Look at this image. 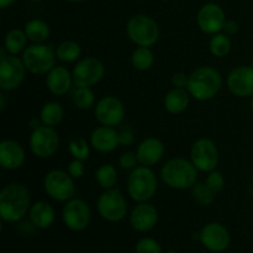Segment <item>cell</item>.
<instances>
[{"label": "cell", "instance_id": "obj_11", "mask_svg": "<svg viewBox=\"0 0 253 253\" xmlns=\"http://www.w3.org/2000/svg\"><path fill=\"white\" fill-rule=\"evenodd\" d=\"M31 152L39 158L52 157L58 151L59 136L52 126L40 125L30 135Z\"/></svg>", "mask_w": 253, "mask_h": 253}, {"label": "cell", "instance_id": "obj_2", "mask_svg": "<svg viewBox=\"0 0 253 253\" xmlns=\"http://www.w3.org/2000/svg\"><path fill=\"white\" fill-rule=\"evenodd\" d=\"M198 172L192 161L177 157L168 160L161 168V179L167 187L175 190L192 189L198 183Z\"/></svg>", "mask_w": 253, "mask_h": 253}, {"label": "cell", "instance_id": "obj_9", "mask_svg": "<svg viewBox=\"0 0 253 253\" xmlns=\"http://www.w3.org/2000/svg\"><path fill=\"white\" fill-rule=\"evenodd\" d=\"M26 67L22 58L15 54L1 56L0 61V89L2 91H12L20 88L26 76Z\"/></svg>", "mask_w": 253, "mask_h": 253}, {"label": "cell", "instance_id": "obj_14", "mask_svg": "<svg viewBox=\"0 0 253 253\" xmlns=\"http://www.w3.org/2000/svg\"><path fill=\"white\" fill-rule=\"evenodd\" d=\"M94 115L100 125L115 127L124 121L125 106L116 96L106 95L95 104Z\"/></svg>", "mask_w": 253, "mask_h": 253}, {"label": "cell", "instance_id": "obj_6", "mask_svg": "<svg viewBox=\"0 0 253 253\" xmlns=\"http://www.w3.org/2000/svg\"><path fill=\"white\" fill-rule=\"evenodd\" d=\"M22 62L32 74H47L56 67V49L44 43H32L22 52Z\"/></svg>", "mask_w": 253, "mask_h": 253}, {"label": "cell", "instance_id": "obj_7", "mask_svg": "<svg viewBox=\"0 0 253 253\" xmlns=\"http://www.w3.org/2000/svg\"><path fill=\"white\" fill-rule=\"evenodd\" d=\"M43 188L46 194L56 202H64L73 199L76 194L74 178L68 172L62 169H52L44 175Z\"/></svg>", "mask_w": 253, "mask_h": 253}, {"label": "cell", "instance_id": "obj_8", "mask_svg": "<svg viewBox=\"0 0 253 253\" xmlns=\"http://www.w3.org/2000/svg\"><path fill=\"white\" fill-rule=\"evenodd\" d=\"M96 209L104 220L118 222L127 214V203L120 190L111 188L101 193L96 203Z\"/></svg>", "mask_w": 253, "mask_h": 253}, {"label": "cell", "instance_id": "obj_16", "mask_svg": "<svg viewBox=\"0 0 253 253\" xmlns=\"http://www.w3.org/2000/svg\"><path fill=\"white\" fill-rule=\"evenodd\" d=\"M199 239L203 246L211 252H224L231 241L229 230L219 222H209L205 225L200 231Z\"/></svg>", "mask_w": 253, "mask_h": 253}, {"label": "cell", "instance_id": "obj_47", "mask_svg": "<svg viewBox=\"0 0 253 253\" xmlns=\"http://www.w3.org/2000/svg\"><path fill=\"white\" fill-rule=\"evenodd\" d=\"M251 66H252V68H253V57H252V61H251Z\"/></svg>", "mask_w": 253, "mask_h": 253}, {"label": "cell", "instance_id": "obj_17", "mask_svg": "<svg viewBox=\"0 0 253 253\" xmlns=\"http://www.w3.org/2000/svg\"><path fill=\"white\" fill-rule=\"evenodd\" d=\"M227 88L239 98L253 96V68L252 66L235 67L227 76Z\"/></svg>", "mask_w": 253, "mask_h": 253}, {"label": "cell", "instance_id": "obj_39", "mask_svg": "<svg viewBox=\"0 0 253 253\" xmlns=\"http://www.w3.org/2000/svg\"><path fill=\"white\" fill-rule=\"evenodd\" d=\"M188 82H189V76L184 72H175L172 76V85L174 88L187 89Z\"/></svg>", "mask_w": 253, "mask_h": 253}, {"label": "cell", "instance_id": "obj_10", "mask_svg": "<svg viewBox=\"0 0 253 253\" xmlns=\"http://www.w3.org/2000/svg\"><path fill=\"white\" fill-rule=\"evenodd\" d=\"M190 161L199 172L209 173L219 165V150L216 143L208 137L198 138L190 148Z\"/></svg>", "mask_w": 253, "mask_h": 253}, {"label": "cell", "instance_id": "obj_13", "mask_svg": "<svg viewBox=\"0 0 253 253\" xmlns=\"http://www.w3.org/2000/svg\"><path fill=\"white\" fill-rule=\"evenodd\" d=\"M64 225L72 231H83L89 226L91 211L88 203L79 198H73L64 204L62 209Z\"/></svg>", "mask_w": 253, "mask_h": 253}, {"label": "cell", "instance_id": "obj_3", "mask_svg": "<svg viewBox=\"0 0 253 253\" xmlns=\"http://www.w3.org/2000/svg\"><path fill=\"white\" fill-rule=\"evenodd\" d=\"M222 86V77L217 69L202 66L189 74L187 90L198 101H207L215 98Z\"/></svg>", "mask_w": 253, "mask_h": 253}, {"label": "cell", "instance_id": "obj_37", "mask_svg": "<svg viewBox=\"0 0 253 253\" xmlns=\"http://www.w3.org/2000/svg\"><path fill=\"white\" fill-rule=\"evenodd\" d=\"M138 165H140V162H138L137 155H136V152H132V151L124 152L120 156V158H119V166L125 170L135 169L136 167H138Z\"/></svg>", "mask_w": 253, "mask_h": 253}, {"label": "cell", "instance_id": "obj_26", "mask_svg": "<svg viewBox=\"0 0 253 253\" xmlns=\"http://www.w3.org/2000/svg\"><path fill=\"white\" fill-rule=\"evenodd\" d=\"M27 36L24 30L12 29L5 35L4 39V48L6 53L9 54H17L20 52H24L27 47Z\"/></svg>", "mask_w": 253, "mask_h": 253}, {"label": "cell", "instance_id": "obj_22", "mask_svg": "<svg viewBox=\"0 0 253 253\" xmlns=\"http://www.w3.org/2000/svg\"><path fill=\"white\" fill-rule=\"evenodd\" d=\"M74 84L73 74L64 66H56L46 74V86L54 95H64Z\"/></svg>", "mask_w": 253, "mask_h": 253}, {"label": "cell", "instance_id": "obj_29", "mask_svg": "<svg viewBox=\"0 0 253 253\" xmlns=\"http://www.w3.org/2000/svg\"><path fill=\"white\" fill-rule=\"evenodd\" d=\"M153 62H155V56L150 47L137 46L131 54V64L137 71H148L153 66Z\"/></svg>", "mask_w": 253, "mask_h": 253}, {"label": "cell", "instance_id": "obj_45", "mask_svg": "<svg viewBox=\"0 0 253 253\" xmlns=\"http://www.w3.org/2000/svg\"><path fill=\"white\" fill-rule=\"evenodd\" d=\"M67 1H71V2H79V1H83V0H67Z\"/></svg>", "mask_w": 253, "mask_h": 253}, {"label": "cell", "instance_id": "obj_23", "mask_svg": "<svg viewBox=\"0 0 253 253\" xmlns=\"http://www.w3.org/2000/svg\"><path fill=\"white\" fill-rule=\"evenodd\" d=\"M30 222L36 229H48L56 219L53 207L47 202H36L31 205L29 211Z\"/></svg>", "mask_w": 253, "mask_h": 253}, {"label": "cell", "instance_id": "obj_48", "mask_svg": "<svg viewBox=\"0 0 253 253\" xmlns=\"http://www.w3.org/2000/svg\"><path fill=\"white\" fill-rule=\"evenodd\" d=\"M169 253H175L174 251H169Z\"/></svg>", "mask_w": 253, "mask_h": 253}, {"label": "cell", "instance_id": "obj_34", "mask_svg": "<svg viewBox=\"0 0 253 253\" xmlns=\"http://www.w3.org/2000/svg\"><path fill=\"white\" fill-rule=\"evenodd\" d=\"M68 151L74 160L85 161L90 156V146L83 137H74L68 142Z\"/></svg>", "mask_w": 253, "mask_h": 253}, {"label": "cell", "instance_id": "obj_44", "mask_svg": "<svg viewBox=\"0 0 253 253\" xmlns=\"http://www.w3.org/2000/svg\"><path fill=\"white\" fill-rule=\"evenodd\" d=\"M250 106H251V110H252V113H253V96L251 98V103H250Z\"/></svg>", "mask_w": 253, "mask_h": 253}, {"label": "cell", "instance_id": "obj_12", "mask_svg": "<svg viewBox=\"0 0 253 253\" xmlns=\"http://www.w3.org/2000/svg\"><path fill=\"white\" fill-rule=\"evenodd\" d=\"M72 74H73L74 85L90 88L103 79L105 74V66L96 57H85L77 62Z\"/></svg>", "mask_w": 253, "mask_h": 253}, {"label": "cell", "instance_id": "obj_43", "mask_svg": "<svg viewBox=\"0 0 253 253\" xmlns=\"http://www.w3.org/2000/svg\"><path fill=\"white\" fill-rule=\"evenodd\" d=\"M6 96H5V94H4V91L1 90V93H0V109H1V110H4L5 109V105H6Z\"/></svg>", "mask_w": 253, "mask_h": 253}, {"label": "cell", "instance_id": "obj_33", "mask_svg": "<svg viewBox=\"0 0 253 253\" xmlns=\"http://www.w3.org/2000/svg\"><path fill=\"white\" fill-rule=\"evenodd\" d=\"M215 193L207 185V183H197L192 188V197L197 204L202 207H209L214 203Z\"/></svg>", "mask_w": 253, "mask_h": 253}, {"label": "cell", "instance_id": "obj_41", "mask_svg": "<svg viewBox=\"0 0 253 253\" xmlns=\"http://www.w3.org/2000/svg\"><path fill=\"white\" fill-rule=\"evenodd\" d=\"M239 30L240 26L235 20H226V22L224 25V29H222V32L226 34L227 36H234V35H236L239 32Z\"/></svg>", "mask_w": 253, "mask_h": 253}, {"label": "cell", "instance_id": "obj_1", "mask_svg": "<svg viewBox=\"0 0 253 253\" xmlns=\"http://www.w3.org/2000/svg\"><path fill=\"white\" fill-rule=\"evenodd\" d=\"M31 208L30 192L24 184L11 183L0 192V217L2 221L17 222L29 214Z\"/></svg>", "mask_w": 253, "mask_h": 253}, {"label": "cell", "instance_id": "obj_5", "mask_svg": "<svg viewBox=\"0 0 253 253\" xmlns=\"http://www.w3.org/2000/svg\"><path fill=\"white\" fill-rule=\"evenodd\" d=\"M126 34L136 46L152 47L160 39V26L148 15L137 14L126 24Z\"/></svg>", "mask_w": 253, "mask_h": 253}, {"label": "cell", "instance_id": "obj_24", "mask_svg": "<svg viewBox=\"0 0 253 253\" xmlns=\"http://www.w3.org/2000/svg\"><path fill=\"white\" fill-rule=\"evenodd\" d=\"M190 98L192 96L187 89L173 88L172 90L166 94L163 105L168 113L178 115V114H182L187 110L190 103Z\"/></svg>", "mask_w": 253, "mask_h": 253}, {"label": "cell", "instance_id": "obj_28", "mask_svg": "<svg viewBox=\"0 0 253 253\" xmlns=\"http://www.w3.org/2000/svg\"><path fill=\"white\" fill-rule=\"evenodd\" d=\"M57 59L64 62V63H72V62L79 61V57L82 54L81 44L76 41H63L56 47Z\"/></svg>", "mask_w": 253, "mask_h": 253}, {"label": "cell", "instance_id": "obj_42", "mask_svg": "<svg viewBox=\"0 0 253 253\" xmlns=\"http://www.w3.org/2000/svg\"><path fill=\"white\" fill-rule=\"evenodd\" d=\"M15 1H16V0H0V7H1V9H6L7 6L14 4Z\"/></svg>", "mask_w": 253, "mask_h": 253}, {"label": "cell", "instance_id": "obj_25", "mask_svg": "<svg viewBox=\"0 0 253 253\" xmlns=\"http://www.w3.org/2000/svg\"><path fill=\"white\" fill-rule=\"evenodd\" d=\"M27 39L34 43H43L51 35V29L46 21L40 19L30 20L26 22L24 29Z\"/></svg>", "mask_w": 253, "mask_h": 253}, {"label": "cell", "instance_id": "obj_21", "mask_svg": "<svg viewBox=\"0 0 253 253\" xmlns=\"http://www.w3.org/2000/svg\"><path fill=\"white\" fill-rule=\"evenodd\" d=\"M120 145L119 132L111 126H98L90 135V146L100 153L113 152Z\"/></svg>", "mask_w": 253, "mask_h": 253}, {"label": "cell", "instance_id": "obj_40", "mask_svg": "<svg viewBox=\"0 0 253 253\" xmlns=\"http://www.w3.org/2000/svg\"><path fill=\"white\" fill-rule=\"evenodd\" d=\"M135 141V136L130 128H124L119 132V142L121 146H130Z\"/></svg>", "mask_w": 253, "mask_h": 253}, {"label": "cell", "instance_id": "obj_35", "mask_svg": "<svg viewBox=\"0 0 253 253\" xmlns=\"http://www.w3.org/2000/svg\"><path fill=\"white\" fill-rule=\"evenodd\" d=\"M208 187L215 193V194H219L220 192H222L225 188V177L221 172L214 169L211 172H209L207 179H205Z\"/></svg>", "mask_w": 253, "mask_h": 253}, {"label": "cell", "instance_id": "obj_36", "mask_svg": "<svg viewBox=\"0 0 253 253\" xmlns=\"http://www.w3.org/2000/svg\"><path fill=\"white\" fill-rule=\"evenodd\" d=\"M136 253H162V247L160 242L156 241L151 237H145L141 239L135 246Z\"/></svg>", "mask_w": 253, "mask_h": 253}, {"label": "cell", "instance_id": "obj_15", "mask_svg": "<svg viewBox=\"0 0 253 253\" xmlns=\"http://www.w3.org/2000/svg\"><path fill=\"white\" fill-rule=\"evenodd\" d=\"M226 22L225 11L220 5L215 2H208L199 9L197 15V24L199 29L207 35L219 34L224 29Z\"/></svg>", "mask_w": 253, "mask_h": 253}, {"label": "cell", "instance_id": "obj_20", "mask_svg": "<svg viewBox=\"0 0 253 253\" xmlns=\"http://www.w3.org/2000/svg\"><path fill=\"white\" fill-rule=\"evenodd\" d=\"M166 152L165 145L157 137H147L137 146L136 155L141 166L152 167L163 158Z\"/></svg>", "mask_w": 253, "mask_h": 253}, {"label": "cell", "instance_id": "obj_38", "mask_svg": "<svg viewBox=\"0 0 253 253\" xmlns=\"http://www.w3.org/2000/svg\"><path fill=\"white\" fill-rule=\"evenodd\" d=\"M67 172L77 179V178H82L84 175V172H85V168H84V161L74 160L72 162H69L68 168H67Z\"/></svg>", "mask_w": 253, "mask_h": 253}, {"label": "cell", "instance_id": "obj_30", "mask_svg": "<svg viewBox=\"0 0 253 253\" xmlns=\"http://www.w3.org/2000/svg\"><path fill=\"white\" fill-rule=\"evenodd\" d=\"M232 42L230 40V36H227L224 32H219V34L212 35V37L209 41V51L212 56L217 57V58H222V57L227 56L231 51Z\"/></svg>", "mask_w": 253, "mask_h": 253}, {"label": "cell", "instance_id": "obj_31", "mask_svg": "<svg viewBox=\"0 0 253 253\" xmlns=\"http://www.w3.org/2000/svg\"><path fill=\"white\" fill-rule=\"evenodd\" d=\"M95 180L104 190L115 188L116 182H118V170L114 166L101 165L98 169L95 170Z\"/></svg>", "mask_w": 253, "mask_h": 253}, {"label": "cell", "instance_id": "obj_32", "mask_svg": "<svg viewBox=\"0 0 253 253\" xmlns=\"http://www.w3.org/2000/svg\"><path fill=\"white\" fill-rule=\"evenodd\" d=\"M73 104L81 110H89L91 106L95 105V95L91 88L88 86H77L72 94Z\"/></svg>", "mask_w": 253, "mask_h": 253}, {"label": "cell", "instance_id": "obj_27", "mask_svg": "<svg viewBox=\"0 0 253 253\" xmlns=\"http://www.w3.org/2000/svg\"><path fill=\"white\" fill-rule=\"evenodd\" d=\"M64 110L62 105L57 101H48L44 104L40 110V120L42 125L46 126H57L63 120Z\"/></svg>", "mask_w": 253, "mask_h": 253}, {"label": "cell", "instance_id": "obj_4", "mask_svg": "<svg viewBox=\"0 0 253 253\" xmlns=\"http://www.w3.org/2000/svg\"><path fill=\"white\" fill-rule=\"evenodd\" d=\"M158 180L151 167L138 166L131 170L127 178V193L136 203H145L152 199L157 193Z\"/></svg>", "mask_w": 253, "mask_h": 253}, {"label": "cell", "instance_id": "obj_18", "mask_svg": "<svg viewBox=\"0 0 253 253\" xmlns=\"http://www.w3.org/2000/svg\"><path fill=\"white\" fill-rule=\"evenodd\" d=\"M158 211L148 202L137 203L130 214V224L137 232H148L157 225Z\"/></svg>", "mask_w": 253, "mask_h": 253}, {"label": "cell", "instance_id": "obj_46", "mask_svg": "<svg viewBox=\"0 0 253 253\" xmlns=\"http://www.w3.org/2000/svg\"><path fill=\"white\" fill-rule=\"evenodd\" d=\"M29 1H34V2H37V1H42V0H29Z\"/></svg>", "mask_w": 253, "mask_h": 253}, {"label": "cell", "instance_id": "obj_19", "mask_svg": "<svg viewBox=\"0 0 253 253\" xmlns=\"http://www.w3.org/2000/svg\"><path fill=\"white\" fill-rule=\"evenodd\" d=\"M25 150L17 141L4 140L0 143V166L6 170H16L25 163Z\"/></svg>", "mask_w": 253, "mask_h": 253}]
</instances>
